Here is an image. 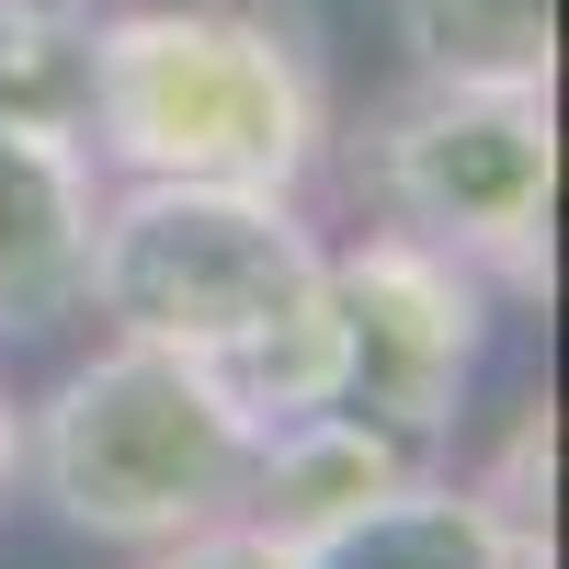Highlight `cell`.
<instances>
[{
  "instance_id": "10",
  "label": "cell",
  "mask_w": 569,
  "mask_h": 569,
  "mask_svg": "<svg viewBox=\"0 0 569 569\" xmlns=\"http://www.w3.org/2000/svg\"><path fill=\"white\" fill-rule=\"evenodd\" d=\"M91 46H103L91 0H0V114L91 149Z\"/></svg>"
},
{
  "instance_id": "7",
  "label": "cell",
  "mask_w": 569,
  "mask_h": 569,
  "mask_svg": "<svg viewBox=\"0 0 569 569\" xmlns=\"http://www.w3.org/2000/svg\"><path fill=\"white\" fill-rule=\"evenodd\" d=\"M421 479V445H399L388 421H365V410H297V421H262L251 433V467H240V525L273 536L284 558L319 547V536H342L353 512H376L388 490Z\"/></svg>"
},
{
  "instance_id": "5",
  "label": "cell",
  "mask_w": 569,
  "mask_h": 569,
  "mask_svg": "<svg viewBox=\"0 0 569 569\" xmlns=\"http://www.w3.org/2000/svg\"><path fill=\"white\" fill-rule=\"evenodd\" d=\"M490 273L410 228H365L330 251V330H342V410L388 421L399 445H445L467 410V376L490 353Z\"/></svg>"
},
{
  "instance_id": "8",
  "label": "cell",
  "mask_w": 569,
  "mask_h": 569,
  "mask_svg": "<svg viewBox=\"0 0 569 569\" xmlns=\"http://www.w3.org/2000/svg\"><path fill=\"white\" fill-rule=\"evenodd\" d=\"M512 558H536V547L512 536L467 479H410L376 512H353L342 536L297 547V569H512Z\"/></svg>"
},
{
  "instance_id": "4",
  "label": "cell",
  "mask_w": 569,
  "mask_h": 569,
  "mask_svg": "<svg viewBox=\"0 0 569 569\" xmlns=\"http://www.w3.org/2000/svg\"><path fill=\"white\" fill-rule=\"evenodd\" d=\"M353 182L410 240L490 273V297H547V217H558V114L547 91L490 80H410L365 114Z\"/></svg>"
},
{
  "instance_id": "3",
  "label": "cell",
  "mask_w": 569,
  "mask_h": 569,
  "mask_svg": "<svg viewBox=\"0 0 569 569\" xmlns=\"http://www.w3.org/2000/svg\"><path fill=\"white\" fill-rule=\"evenodd\" d=\"M319 273H330V251L297 217V194H251V182H126V194H103V228H91L80 308L114 342L228 365L251 330L308 308Z\"/></svg>"
},
{
  "instance_id": "13",
  "label": "cell",
  "mask_w": 569,
  "mask_h": 569,
  "mask_svg": "<svg viewBox=\"0 0 569 569\" xmlns=\"http://www.w3.org/2000/svg\"><path fill=\"white\" fill-rule=\"evenodd\" d=\"M12 479H23V399H0V501H12Z\"/></svg>"
},
{
  "instance_id": "6",
  "label": "cell",
  "mask_w": 569,
  "mask_h": 569,
  "mask_svg": "<svg viewBox=\"0 0 569 569\" xmlns=\"http://www.w3.org/2000/svg\"><path fill=\"white\" fill-rule=\"evenodd\" d=\"M91 228H103V160L80 137H46L0 114V342L80 319Z\"/></svg>"
},
{
  "instance_id": "14",
  "label": "cell",
  "mask_w": 569,
  "mask_h": 569,
  "mask_svg": "<svg viewBox=\"0 0 569 569\" xmlns=\"http://www.w3.org/2000/svg\"><path fill=\"white\" fill-rule=\"evenodd\" d=\"M512 569H547V547H536V558H512Z\"/></svg>"
},
{
  "instance_id": "11",
  "label": "cell",
  "mask_w": 569,
  "mask_h": 569,
  "mask_svg": "<svg viewBox=\"0 0 569 569\" xmlns=\"http://www.w3.org/2000/svg\"><path fill=\"white\" fill-rule=\"evenodd\" d=\"M547 467H558V456H547V399H525V421L501 433V456H490L467 490H479V501H490L525 547H547Z\"/></svg>"
},
{
  "instance_id": "12",
  "label": "cell",
  "mask_w": 569,
  "mask_h": 569,
  "mask_svg": "<svg viewBox=\"0 0 569 569\" xmlns=\"http://www.w3.org/2000/svg\"><path fill=\"white\" fill-rule=\"evenodd\" d=\"M137 569H297V558L228 512V525H194V536H171V547H137Z\"/></svg>"
},
{
  "instance_id": "2",
  "label": "cell",
  "mask_w": 569,
  "mask_h": 569,
  "mask_svg": "<svg viewBox=\"0 0 569 569\" xmlns=\"http://www.w3.org/2000/svg\"><path fill=\"white\" fill-rule=\"evenodd\" d=\"M240 467H251V421L206 388V365L149 342H103L23 410V479L69 536L103 547H171L194 525H228Z\"/></svg>"
},
{
  "instance_id": "1",
  "label": "cell",
  "mask_w": 569,
  "mask_h": 569,
  "mask_svg": "<svg viewBox=\"0 0 569 569\" xmlns=\"http://www.w3.org/2000/svg\"><path fill=\"white\" fill-rule=\"evenodd\" d=\"M91 160L126 182L297 194L330 160V69L297 0H126L91 46Z\"/></svg>"
},
{
  "instance_id": "9",
  "label": "cell",
  "mask_w": 569,
  "mask_h": 569,
  "mask_svg": "<svg viewBox=\"0 0 569 569\" xmlns=\"http://www.w3.org/2000/svg\"><path fill=\"white\" fill-rule=\"evenodd\" d=\"M399 46L421 80L547 91L558 80V0H399Z\"/></svg>"
}]
</instances>
